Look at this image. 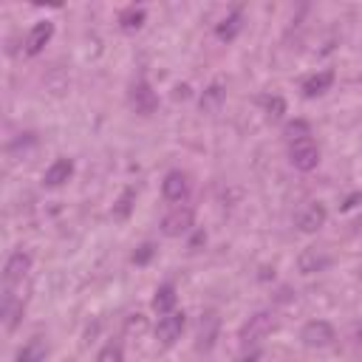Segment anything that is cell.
<instances>
[{
	"mask_svg": "<svg viewBox=\"0 0 362 362\" xmlns=\"http://www.w3.org/2000/svg\"><path fill=\"white\" fill-rule=\"evenodd\" d=\"M274 328H277V320H274V314H269V311H260V314L249 317V322L240 328V342H243V345H255V342H260L263 337H269Z\"/></svg>",
	"mask_w": 362,
	"mask_h": 362,
	"instance_id": "1",
	"label": "cell"
},
{
	"mask_svg": "<svg viewBox=\"0 0 362 362\" xmlns=\"http://www.w3.org/2000/svg\"><path fill=\"white\" fill-rule=\"evenodd\" d=\"M288 161H291L297 170H314L317 161H320V147H317L311 139L291 141V147H288Z\"/></svg>",
	"mask_w": 362,
	"mask_h": 362,
	"instance_id": "2",
	"label": "cell"
},
{
	"mask_svg": "<svg viewBox=\"0 0 362 362\" xmlns=\"http://www.w3.org/2000/svg\"><path fill=\"white\" fill-rule=\"evenodd\" d=\"M189 229H192V209L189 206H175L161 218V232L167 238H181Z\"/></svg>",
	"mask_w": 362,
	"mask_h": 362,
	"instance_id": "3",
	"label": "cell"
},
{
	"mask_svg": "<svg viewBox=\"0 0 362 362\" xmlns=\"http://www.w3.org/2000/svg\"><path fill=\"white\" fill-rule=\"evenodd\" d=\"M300 339H303V345H308V348H325V345L334 342V328H331V322H325V320H311V322L303 325Z\"/></svg>",
	"mask_w": 362,
	"mask_h": 362,
	"instance_id": "4",
	"label": "cell"
},
{
	"mask_svg": "<svg viewBox=\"0 0 362 362\" xmlns=\"http://www.w3.org/2000/svg\"><path fill=\"white\" fill-rule=\"evenodd\" d=\"M184 314L181 311H170V314H164L161 320H158V325H156V339L161 342V345H173L175 339H181V331H184Z\"/></svg>",
	"mask_w": 362,
	"mask_h": 362,
	"instance_id": "5",
	"label": "cell"
},
{
	"mask_svg": "<svg viewBox=\"0 0 362 362\" xmlns=\"http://www.w3.org/2000/svg\"><path fill=\"white\" fill-rule=\"evenodd\" d=\"M322 223H325V206L317 204V201L308 204V206H303V209L297 212V218H294V226H297L300 232H305V235L317 232Z\"/></svg>",
	"mask_w": 362,
	"mask_h": 362,
	"instance_id": "6",
	"label": "cell"
},
{
	"mask_svg": "<svg viewBox=\"0 0 362 362\" xmlns=\"http://www.w3.org/2000/svg\"><path fill=\"white\" fill-rule=\"evenodd\" d=\"M54 37V23L51 20H40V23H34L31 25V31H28V37H25V54H40L45 45H48V40Z\"/></svg>",
	"mask_w": 362,
	"mask_h": 362,
	"instance_id": "7",
	"label": "cell"
},
{
	"mask_svg": "<svg viewBox=\"0 0 362 362\" xmlns=\"http://www.w3.org/2000/svg\"><path fill=\"white\" fill-rule=\"evenodd\" d=\"M130 105L136 107V113L150 116V113L156 110L158 99H156V93L150 90V85H147V82H136V85L130 88Z\"/></svg>",
	"mask_w": 362,
	"mask_h": 362,
	"instance_id": "8",
	"label": "cell"
},
{
	"mask_svg": "<svg viewBox=\"0 0 362 362\" xmlns=\"http://www.w3.org/2000/svg\"><path fill=\"white\" fill-rule=\"evenodd\" d=\"M161 189H164V198H167V201H184V198H187V192H189V181H187V175H184V173L173 170V173H167V175H164Z\"/></svg>",
	"mask_w": 362,
	"mask_h": 362,
	"instance_id": "9",
	"label": "cell"
},
{
	"mask_svg": "<svg viewBox=\"0 0 362 362\" xmlns=\"http://www.w3.org/2000/svg\"><path fill=\"white\" fill-rule=\"evenodd\" d=\"M71 175H74V161H71V158H57V161L45 170L42 184H45V187H62Z\"/></svg>",
	"mask_w": 362,
	"mask_h": 362,
	"instance_id": "10",
	"label": "cell"
},
{
	"mask_svg": "<svg viewBox=\"0 0 362 362\" xmlns=\"http://www.w3.org/2000/svg\"><path fill=\"white\" fill-rule=\"evenodd\" d=\"M328 263H331V257H328L322 249H305V252L297 257V269H300L303 274H314V272H322Z\"/></svg>",
	"mask_w": 362,
	"mask_h": 362,
	"instance_id": "11",
	"label": "cell"
},
{
	"mask_svg": "<svg viewBox=\"0 0 362 362\" xmlns=\"http://www.w3.org/2000/svg\"><path fill=\"white\" fill-rule=\"evenodd\" d=\"M28 269H31V255H28V252H14V255L6 260V283L11 286V283L23 280V277L28 274Z\"/></svg>",
	"mask_w": 362,
	"mask_h": 362,
	"instance_id": "12",
	"label": "cell"
},
{
	"mask_svg": "<svg viewBox=\"0 0 362 362\" xmlns=\"http://www.w3.org/2000/svg\"><path fill=\"white\" fill-rule=\"evenodd\" d=\"M45 356H48V342L42 337H34L20 348L17 362H45Z\"/></svg>",
	"mask_w": 362,
	"mask_h": 362,
	"instance_id": "13",
	"label": "cell"
},
{
	"mask_svg": "<svg viewBox=\"0 0 362 362\" xmlns=\"http://www.w3.org/2000/svg\"><path fill=\"white\" fill-rule=\"evenodd\" d=\"M331 82H334V71H320V74H314V76H308L305 82H303V93L311 99V96H320V93H325L328 88H331Z\"/></svg>",
	"mask_w": 362,
	"mask_h": 362,
	"instance_id": "14",
	"label": "cell"
},
{
	"mask_svg": "<svg viewBox=\"0 0 362 362\" xmlns=\"http://www.w3.org/2000/svg\"><path fill=\"white\" fill-rule=\"evenodd\" d=\"M223 96H226V90H223L218 82H215V85H209V88L204 90V96H201V110H206V113H215V110L221 107Z\"/></svg>",
	"mask_w": 362,
	"mask_h": 362,
	"instance_id": "15",
	"label": "cell"
},
{
	"mask_svg": "<svg viewBox=\"0 0 362 362\" xmlns=\"http://www.w3.org/2000/svg\"><path fill=\"white\" fill-rule=\"evenodd\" d=\"M173 305H175V288H173V286H158V291H156V297H153V308H156L158 314H170Z\"/></svg>",
	"mask_w": 362,
	"mask_h": 362,
	"instance_id": "16",
	"label": "cell"
},
{
	"mask_svg": "<svg viewBox=\"0 0 362 362\" xmlns=\"http://www.w3.org/2000/svg\"><path fill=\"white\" fill-rule=\"evenodd\" d=\"M238 31H240V14H238V11H232L229 17H223V20L218 23V28H215V34H218L221 40H232Z\"/></svg>",
	"mask_w": 362,
	"mask_h": 362,
	"instance_id": "17",
	"label": "cell"
},
{
	"mask_svg": "<svg viewBox=\"0 0 362 362\" xmlns=\"http://www.w3.org/2000/svg\"><path fill=\"white\" fill-rule=\"evenodd\" d=\"M119 23H122V28L124 31H139L141 28V23H144V8H127V11H122V17H119Z\"/></svg>",
	"mask_w": 362,
	"mask_h": 362,
	"instance_id": "18",
	"label": "cell"
},
{
	"mask_svg": "<svg viewBox=\"0 0 362 362\" xmlns=\"http://www.w3.org/2000/svg\"><path fill=\"white\" fill-rule=\"evenodd\" d=\"M286 136L291 139V141H300V139H308V124L305 122H288L286 124Z\"/></svg>",
	"mask_w": 362,
	"mask_h": 362,
	"instance_id": "19",
	"label": "cell"
},
{
	"mask_svg": "<svg viewBox=\"0 0 362 362\" xmlns=\"http://www.w3.org/2000/svg\"><path fill=\"white\" fill-rule=\"evenodd\" d=\"M133 198H136V192L133 189H124V195L119 198V206H113V218H127V212L133 206Z\"/></svg>",
	"mask_w": 362,
	"mask_h": 362,
	"instance_id": "20",
	"label": "cell"
},
{
	"mask_svg": "<svg viewBox=\"0 0 362 362\" xmlns=\"http://www.w3.org/2000/svg\"><path fill=\"white\" fill-rule=\"evenodd\" d=\"M263 105H266V113H269L272 119H280V116L286 113V102H283L280 96H269V99H263Z\"/></svg>",
	"mask_w": 362,
	"mask_h": 362,
	"instance_id": "21",
	"label": "cell"
},
{
	"mask_svg": "<svg viewBox=\"0 0 362 362\" xmlns=\"http://www.w3.org/2000/svg\"><path fill=\"white\" fill-rule=\"evenodd\" d=\"M99 362H122V351L116 345H107L102 354H99Z\"/></svg>",
	"mask_w": 362,
	"mask_h": 362,
	"instance_id": "22",
	"label": "cell"
},
{
	"mask_svg": "<svg viewBox=\"0 0 362 362\" xmlns=\"http://www.w3.org/2000/svg\"><path fill=\"white\" fill-rule=\"evenodd\" d=\"M144 325H147V322H144V317H141V314H133V317L127 320V334H133V331H136V334H141V331H144Z\"/></svg>",
	"mask_w": 362,
	"mask_h": 362,
	"instance_id": "23",
	"label": "cell"
},
{
	"mask_svg": "<svg viewBox=\"0 0 362 362\" xmlns=\"http://www.w3.org/2000/svg\"><path fill=\"white\" fill-rule=\"evenodd\" d=\"M150 257H153V246H150V243H144V246L133 255V263H139V266H141V263H147Z\"/></svg>",
	"mask_w": 362,
	"mask_h": 362,
	"instance_id": "24",
	"label": "cell"
}]
</instances>
